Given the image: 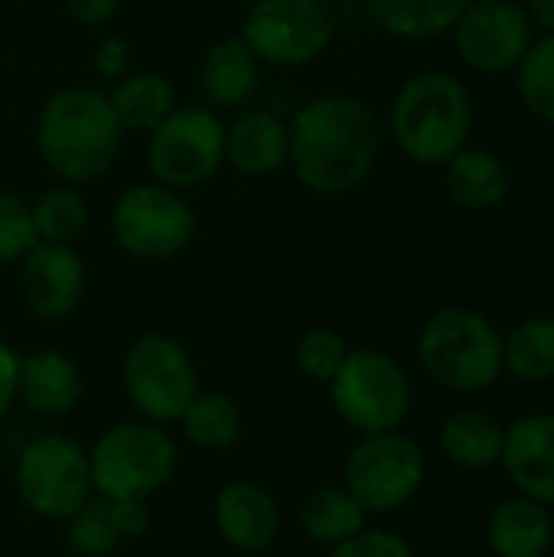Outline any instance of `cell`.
I'll return each instance as SVG.
<instances>
[{
	"label": "cell",
	"instance_id": "cell-1",
	"mask_svg": "<svg viewBox=\"0 0 554 557\" xmlns=\"http://www.w3.org/2000/svg\"><path fill=\"white\" fill-rule=\"evenodd\" d=\"M287 131V160L294 163L297 180L320 196L356 189L376 166L379 124L369 104L353 95L310 98Z\"/></svg>",
	"mask_w": 554,
	"mask_h": 557
},
{
	"label": "cell",
	"instance_id": "cell-2",
	"mask_svg": "<svg viewBox=\"0 0 554 557\" xmlns=\"http://www.w3.org/2000/svg\"><path fill=\"white\" fill-rule=\"evenodd\" d=\"M389 124L395 144L411 163L444 166L467 147L473 131V101L457 75L441 69L418 72L398 88Z\"/></svg>",
	"mask_w": 554,
	"mask_h": 557
},
{
	"label": "cell",
	"instance_id": "cell-3",
	"mask_svg": "<svg viewBox=\"0 0 554 557\" xmlns=\"http://www.w3.org/2000/svg\"><path fill=\"white\" fill-rule=\"evenodd\" d=\"M121 124L108 95L91 88L56 91L36 124V144L52 173L72 183L101 176L121 147Z\"/></svg>",
	"mask_w": 554,
	"mask_h": 557
},
{
	"label": "cell",
	"instance_id": "cell-4",
	"mask_svg": "<svg viewBox=\"0 0 554 557\" xmlns=\"http://www.w3.org/2000/svg\"><path fill=\"white\" fill-rule=\"evenodd\" d=\"M91 490L114 503H150L180 467V447L163 424L118 421L88 447Z\"/></svg>",
	"mask_w": 554,
	"mask_h": 557
},
{
	"label": "cell",
	"instance_id": "cell-5",
	"mask_svg": "<svg viewBox=\"0 0 554 557\" xmlns=\"http://www.w3.org/2000/svg\"><path fill=\"white\" fill-rule=\"evenodd\" d=\"M418 359L428 379L457 395H480L506 372L500 330L467 307H444L428 317L418 336Z\"/></svg>",
	"mask_w": 554,
	"mask_h": 557
},
{
	"label": "cell",
	"instance_id": "cell-6",
	"mask_svg": "<svg viewBox=\"0 0 554 557\" xmlns=\"http://www.w3.org/2000/svg\"><path fill=\"white\" fill-rule=\"evenodd\" d=\"M333 411L362 434L398 431L411 414V379L382 349H349L346 362L330 382Z\"/></svg>",
	"mask_w": 554,
	"mask_h": 557
},
{
	"label": "cell",
	"instance_id": "cell-7",
	"mask_svg": "<svg viewBox=\"0 0 554 557\" xmlns=\"http://www.w3.org/2000/svg\"><path fill=\"white\" fill-rule=\"evenodd\" d=\"M121 388L144 421L170 428L196 398L199 372L180 339L167 333H144L124 352Z\"/></svg>",
	"mask_w": 554,
	"mask_h": 557
},
{
	"label": "cell",
	"instance_id": "cell-8",
	"mask_svg": "<svg viewBox=\"0 0 554 557\" xmlns=\"http://www.w3.org/2000/svg\"><path fill=\"white\" fill-rule=\"evenodd\" d=\"M428 457L418 441L402 431L362 434L346 457L343 486L369 516L405 509L424 486Z\"/></svg>",
	"mask_w": 554,
	"mask_h": 557
},
{
	"label": "cell",
	"instance_id": "cell-9",
	"mask_svg": "<svg viewBox=\"0 0 554 557\" xmlns=\"http://www.w3.org/2000/svg\"><path fill=\"white\" fill-rule=\"evenodd\" d=\"M13 486L20 503L49 522H65L75 509H82L91 490L88 447L65 434H42L29 441L13 467Z\"/></svg>",
	"mask_w": 554,
	"mask_h": 557
},
{
	"label": "cell",
	"instance_id": "cell-10",
	"mask_svg": "<svg viewBox=\"0 0 554 557\" xmlns=\"http://www.w3.org/2000/svg\"><path fill=\"white\" fill-rule=\"evenodd\" d=\"M225 163V124L209 108L173 111L150 131L147 166L160 186L193 189Z\"/></svg>",
	"mask_w": 554,
	"mask_h": 557
},
{
	"label": "cell",
	"instance_id": "cell-11",
	"mask_svg": "<svg viewBox=\"0 0 554 557\" xmlns=\"http://www.w3.org/2000/svg\"><path fill=\"white\" fill-rule=\"evenodd\" d=\"M111 232L131 258L167 261L193 242L196 215L170 186H134L114 202Z\"/></svg>",
	"mask_w": 554,
	"mask_h": 557
},
{
	"label": "cell",
	"instance_id": "cell-12",
	"mask_svg": "<svg viewBox=\"0 0 554 557\" xmlns=\"http://www.w3.org/2000/svg\"><path fill=\"white\" fill-rule=\"evenodd\" d=\"M242 39L271 65H307L327 52L333 20L320 0H255L245 13Z\"/></svg>",
	"mask_w": 554,
	"mask_h": 557
},
{
	"label": "cell",
	"instance_id": "cell-13",
	"mask_svg": "<svg viewBox=\"0 0 554 557\" xmlns=\"http://www.w3.org/2000/svg\"><path fill=\"white\" fill-rule=\"evenodd\" d=\"M532 20L516 0H470L454 33L460 59L477 72H509L532 46Z\"/></svg>",
	"mask_w": 554,
	"mask_h": 557
},
{
	"label": "cell",
	"instance_id": "cell-14",
	"mask_svg": "<svg viewBox=\"0 0 554 557\" xmlns=\"http://www.w3.org/2000/svg\"><path fill=\"white\" fill-rule=\"evenodd\" d=\"M23 300L42 320H65L85 294V264L72 245L36 242L20 261Z\"/></svg>",
	"mask_w": 554,
	"mask_h": 557
},
{
	"label": "cell",
	"instance_id": "cell-15",
	"mask_svg": "<svg viewBox=\"0 0 554 557\" xmlns=\"http://www.w3.org/2000/svg\"><path fill=\"white\" fill-rule=\"evenodd\" d=\"M212 522L229 548L242 555H261L281 535V506L261 483L232 480L216 493Z\"/></svg>",
	"mask_w": 554,
	"mask_h": 557
},
{
	"label": "cell",
	"instance_id": "cell-16",
	"mask_svg": "<svg viewBox=\"0 0 554 557\" xmlns=\"http://www.w3.org/2000/svg\"><path fill=\"white\" fill-rule=\"evenodd\" d=\"M500 463L519 496L554 506V414L516 418L506 428Z\"/></svg>",
	"mask_w": 554,
	"mask_h": 557
},
{
	"label": "cell",
	"instance_id": "cell-17",
	"mask_svg": "<svg viewBox=\"0 0 554 557\" xmlns=\"http://www.w3.org/2000/svg\"><path fill=\"white\" fill-rule=\"evenodd\" d=\"M85 395L82 369L56 349H39L20 359L16 401L42 421H59L78 408Z\"/></svg>",
	"mask_w": 554,
	"mask_h": 557
},
{
	"label": "cell",
	"instance_id": "cell-18",
	"mask_svg": "<svg viewBox=\"0 0 554 557\" xmlns=\"http://www.w3.org/2000/svg\"><path fill=\"white\" fill-rule=\"evenodd\" d=\"M487 542L496 557H549L554 542V519L549 506L529 496L503 499L490 512Z\"/></svg>",
	"mask_w": 554,
	"mask_h": 557
},
{
	"label": "cell",
	"instance_id": "cell-19",
	"mask_svg": "<svg viewBox=\"0 0 554 557\" xmlns=\"http://www.w3.org/2000/svg\"><path fill=\"white\" fill-rule=\"evenodd\" d=\"M291 131L271 111H248L225 127V163L245 176H268L287 163Z\"/></svg>",
	"mask_w": 554,
	"mask_h": 557
},
{
	"label": "cell",
	"instance_id": "cell-20",
	"mask_svg": "<svg viewBox=\"0 0 554 557\" xmlns=\"http://www.w3.org/2000/svg\"><path fill=\"white\" fill-rule=\"evenodd\" d=\"M444 183L457 206L470 212H490L509 196V170L506 163L480 147H464L444 163Z\"/></svg>",
	"mask_w": 554,
	"mask_h": 557
},
{
	"label": "cell",
	"instance_id": "cell-21",
	"mask_svg": "<svg viewBox=\"0 0 554 557\" xmlns=\"http://www.w3.org/2000/svg\"><path fill=\"white\" fill-rule=\"evenodd\" d=\"M503 437L506 428L493 414L464 408L441 424V454L460 470H490L503 457Z\"/></svg>",
	"mask_w": 554,
	"mask_h": 557
},
{
	"label": "cell",
	"instance_id": "cell-22",
	"mask_svg": "<svg viewBox=\"0 0 554 557\" xmlns=\"http://www.w3.org/2000/svg\"><path fill=\"white\" fill-rule=\"evenodd\" d=\"M297 522L310 545L330 552L359 535L369 525V512L356 503V496L346 486H320L304 499Z\"/></svg>",
	"mask_w": 554,
	"mask_h": 557
},
{
	"label": "cell",
	"instance_id": "cell-23",
	"mask_svg": "<svg viewBox=\"0 0 554 557\" xmlns=\"http://www.w3.org/2000/svg\"><path fill=\"white\" fill-rule=\"evenodd\" d=\"M258 88V55L242 36L219 39L202 62V91L219 108H235L248 101Z\"/></svg>",
	"mask_w": 554,
	"mask_h": 557
},
{
	"label": "cell",
	"instance_id": "cell-24",
	"mask_svg": "<svg viewBox=\"0 0 554 557\" xmlns=\"http://www.w3.org/2000/svg\"><path fill=\"white\" fill-rule=\"evenodd\" d=\"M470 0H369L372 20L402 39H431L451 33Z\"/></svg>",
	"mask_w": 554,
	"mask_h": 557
},
{
	"label": "cell",
	"instance_id": "cell-25",
	"mask_svg": "<svg viewBox=\"0 0 554 557\" xmlns=\"http://www.w3.org/2000/svg\"><path fill=\"white\" fill-rule=\"evenodd\" d=\"M176 428L183 441L193 444L196 450L219 454L242 441V411L222 392H196V398L186 405Z\"/></svg>",
	"mask_w": 554,
	"mask_h": 557
},
{
	"label": "cell",
	"instance_id": "cell-26",
	"mask_svg": "<svg viewBox=\"0 0 554 557\" xmlns=\"http://www.w3.org/2000/svg\"><path fill=\"white\" fill-rule=\"evenodd\" d=\"M108 101L114 108L121 131H153L160 121H167L176 111L173 85L157 72L124 75Z\"/></svg>",
	"mask_w": 554,
	"mask_h": 557
},
{
	"label": "cell",
	"instance_id": "cell-27",
	"mask_svg": "<svg viewBox=\"0 0 554 557\" xmlns=\"http://www.w3.org/2000/svg\"><path fill=\"white\" fill-rule=\"evenodd\" d=\"M503 369L526 385L554 379V317H529L503 336Z\"/></svg>",
	"mask_w": 554,
	"mask_h": 557
},
{
	"label": "cell",
	"instance_id": "cell-28",
	"mask_svg": "<svg viewBox=\"0 0 554 557\" xmlns=\"http://www.w3.org/2000/svg\"><path fill=\"white\" fill-rule=\"evenodd\" d=\"M65 545L75 557H111L124 545L118 512L111 499L91 496L65 519Z\"/></svg>",
	"mask_w": 554,
	"mask_h": 557
},
{
	"label": "cell",
	"instance_id": "cell-29",
	"mask_svg": "<svg viewBox=\"0 0 554 557\" xmlns=\"http://www.w3.org/2000/svg\"><path fill=\"white\" fill-rule=\"evenodd\" d=\"M29 209L39 242L75 245L88 228V206L75 189H49Z\"/></svg>",
	"mask_w": 554,
	"mask_h": 557
},
{
	"label": "cell",
	"instance_id": "cell-30",
	"mask_svg": "<svg viewBox=\"0 0 554 557\" xmlns=\"http://www.w3.org/2000/svg\"><path fill=\"white\" fill-rule=\"evenodd\" d=\"M516 85L522 104L545 124H554V33L532 39L529 52L516 65Z\"/></svg>",
	"mask_w": 554,
	"mask_h": 557
},
{
	"label": "cell",
	"instance_id": "cell-31",
	"mask_svg": "<svg viewBox=\"0 0 554 557\" xmlns=\"http://www.w3.org/2000/svg\"><path fill=\"white\" fill-rule=\"evenodd\" d=\"M349 356V343L343 339V333L336 330H327V326H313L307 330L300 339H297V349H294V362L297 369L320 382V385H330L333 375L340 372V366L346 362Z\"/></svg>",
	"mask_w": 554,
	"mask_h": 557
},
{
	"label": "cell",
	"instance_id": "cell-32",
	"mask_svg": "<svg viewBox=\"0 0 554 557\" xmlns=\"http://www.w3.org/2000/svg\"><path fill=\"white\" fill-rule=\"evenodd\" d=\"M36 242L39 235L33 225V209L13 193H0V264L23 261Z\"/></svg>",
	"mask_w": 554,
	"mask_h": 557
},
{
	"label": "cell",
	"instance_id": "cell-33",
	"mask_svg": "<svg viewBox=\"0 0 554 557\" xmlns=\"http://www.w3.org/2000/svg\"><path fill=\"white\" fill-rule=\"evenodd\" d=\"M327 557H415L411 545L392 529H362L349 542L330 548Z\"/></svg>",
	"mask_w": 554,
	"mask_h": 557
},
{
	"label": "cell",
	"instance_id": "cell-34",
	"mask_svg": "<svg viewBox=\"0 0 554 557\" xmlns=\"http://www.w3.org/2000/svg\"><path fill=\"white\" fill-rule=\"evenodd\" d=\"M20 352L0 339V421L13 411L16 405V388H20Z\"/></svg>",
	"mask_w": 554,
	"mask_h": 557
},
{
	"label": "cell",
	"instance_id": "cell-35",
	"mask_svg": "<svg viewBox=\"0 0 554 557\" xmlns=\"http://www.w3.org/2000/svg\"><path fill=\"white\" fill-rule=\"evenodd\" d=\"M95 69L101 78H124L127 72V42L121 36H108L95 49Z\"/></svg>",
	"mask_w": 554,
	"mask_h": 557
},
{
	"label": "cell",
	"instance_id": "cell-36",
	"mask_svg": "<svg viewBox=\"0 0 554 557\" xmlns=\"http://www.w3.org/2000/svg\"><path fill=\"white\" fill-rule=\"evenodd\" d=\"M114 512H118V525L124 532V542H134V539L147 535V529H150V509H147V503H114Z\"/></svg>",
	"mask_w": 554,
	"mask_h": 557
},
{
	"label": "cell",
	"instance_id": "cell-37",
	"mask_svg": "<svg viewBox=\"0 0 554 557\" xmlns=\"http://www.w3.org/2000/svg\"><path fill=\"white\" fill-rule=\"evenodd\" d=\"M118 3H121V0H65L69 13H72L75 20L88 23V26H101V23H108V20L114 16Z\"/></svg>",
	"mask_w": 554,
	"mask_h": 557
},
{
	"label": "cell",
	"instance_id": "cell-38",
	"mask_svg": "<svg viewBox=\"0 0 554 557\" xmlns=\"http://www.w3.org/2000/svg\"><path fill=\"white\" fill-rule=\"evenodd\" d=\"M532 26H542L545 33H554V0H526L522 3Z\"/></svg>",
	"mask_w": 554,
	"mask_h": 557
},
{
	"label": "cell",
	"instance_id": "cell-39",
	"mask_svg": "<svg viewBox=\"0 0 554 557\" xmlns=\"http://www.w3.org/2000/svg\"><path fill=\"white\" fill-rule=\"evenodd\" d=\"M552 180H554V163H552Z\"/></svg>",
	"mask_w": 554,
	"mask_h": 557
}]
</instances>
